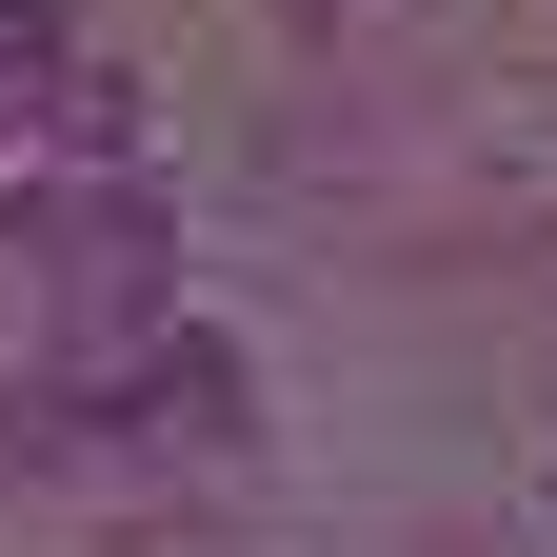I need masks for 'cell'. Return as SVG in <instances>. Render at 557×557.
I'll list each match as a JSON object with an SVG mask.
<instances>
[{
	"label": "cell",
	"instance_id": "6da1fadb",
	"mask_svg": "<svg viewBox=\"0 0 557 557\" xmlns=\"http://www.w3.org/2000/svg\"><path fill=\"white\" fill-rule=\"evenodd\" d=\"M0 139H120V60L81 40V0H0Z\"/></svg>",
	"mask_w": 557,
	"mask_h": 557
}]
</instances>
